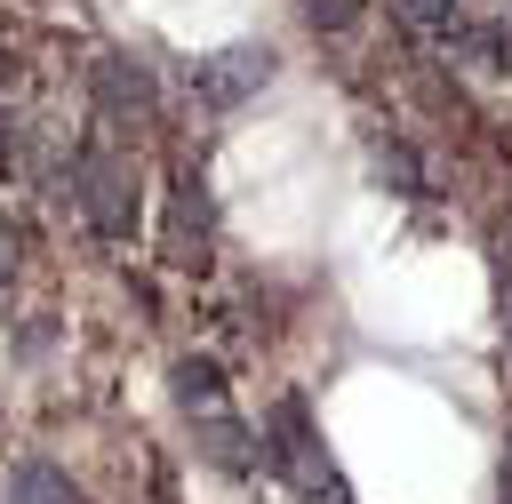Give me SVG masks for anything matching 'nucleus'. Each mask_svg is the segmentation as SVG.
Masks as SVG:
<instances>
[{
  "instance_id": "9b49d317",
  "label": "nucleus",
  "mask_w": 512,
  "mask_h": 504,
  "mask_svg": "<svg viewBox=\"0 0 512 504\" xmlns=\"http://www.w3.org/2000/svg\"><path fill=\"white\" fill-rule=\"evenodd\" d=\"M400 16H416V24H448L456 0H400Z\"/></svg>"
},
{
  "instance_id": "0eeeda50",
  "label": "nucleus",
  "mask_w": 512,
  "mask_h": 504,
  "mask_svg": "<svg viewBox=\"0 0 512 504\" xmlns=\"http://www.w3.org/2000/svg\"><path fill=\"white\" fill-rule=\"evenodd\" d=\"M168 384H176V400H184V408H216V392H224V368H216L208 352H192V360H176V376H168Z\"/></svg>"
},
{
  "instance_id": "39448f33",
  "label": "nucleus",
  "mask_w": 512,
  "mask_h": 504,
  "mask_svg": "<svg viewBox=\"0 0 512 504\" xmlns=\"http://www.w3.org/2000/svg\"><path fill=\"white\" fill-rule=\"evenodd\" d=\"M304 456H312V416H304V400H280L272 408V464L304 472Z\"/></svg>"
},
{
  "instance_id": "9d476101",
  "label": "nucleus",
  "mask_w": 512,
  "mask_h": 504,
  "mask_svg": "<svg viewBox=\"0 0 512 504\" xmlns=\"http://www.w3.org/2000/svg\"><path fill=\"white\" fill-rule=\"evenodd\" d=\"M304 8H312V24H328V32H336V24H352V16H360V0H304Z\"/></svg>"
},
{
  "instance_id": "20e7f679",
  "label": "nucleus",
  "mask_w": 512,
  "mask_h": 504,
  "mask_svg": "<svg viewBox=\"0 0 512 504\" xmlns=\"http://www.w3.org/2000/svg\"><path fill=\"white\" fill-rule=\"evenodd\" d=\"M200 456H208L216 472H248V464H256V432L232 424V416H208V424H200Z\"/></svg>"
},
{
  "instance_id": "423d86ee",
  "label": "nucleus",
  "mask_w": 512,
  "mask_h": 504,
  "mask_svg": "<svg viewBox=\"0 0 512 504\" xmlns=\"http://www.w3.org/2000/svg\"><path fill=\"white\" fill-rule=\"evenodd\" d=\"M96 96H104L112 112H120V104H128V112H144V104H152V80H144V64L104 56V64H96Z\"/></svg>"
},
{
  "instance_id": "f03ea898",
  "label": "nucleus",
  "mask_w": 512,
  "mask_h": 504,
  "mask_svg": "<svg viewBox=\"0 0 512 504\" xmlns=\"http://www.w3.org/2000/svg\"><path fill=\"white\" fill-rule=\"evenodd\" d=\"M272 48H216V56H200L192 64V88L208 96V104H240V96H256L264 80H272Z\"/></svg>"
},
{
  "instance_id": "1a4fd4ad",
  "label": "nucleus",
  "mask_w": 512,
  "mask_h": 504,
  "mask_svg": "<svg viewBox=\"0 0 512 504\" xmlns=\"http://www.w3.org/2000/svg\"><path fill=\"white\" fill-rule=\"evenodd\" d=\"M464 56H472L480 72H496V64H504V32H464Z\"/></svg>"
},
{
  "instance_id": "7ed1b4c3",
  "label": "nucleus",
  "mask_w": 512,
  "mask_h": 504,
  "mask_svg": "<svg viewBox=\"0 0 512 504\" xmlns=\"http://www.w3.org/2000/svg\"><path fill=\"white\" fill-rule=\"evenodd\" d=\"M8 504H80V488H72L48 456H24V464L8 472Z\"/></svg>"
},
{
  "instance_id": "6e6552de",
  "label": "nucleus",
  "mask_w": 512,
  "mask_h": 504,
  "mask_svg": "<svg viewBox=\"0 0 512 504\" xmlns=\"http://www.w3.org/2000/svg\"><path fill=\"white\" fill-rule=\"evenodd\" d=\"M376 176H384L392 192H416V184H424V168H416L408 144H376Z\"/></svg>"
},
{
  "instance_id": "f257e3e1",
  "label": "nucleus",
  "mask_w": 512,
  "mask_h": 504,
  "mask_svg": "<svg viewBox=\"0 0 512 504\" xmlns=\"http://www.w3.org/2000/svg\"><path fill=\"white\" fill-rule=\"evenodd\" d=\"M72 184H80V208H88V224H96L104 240H128V232H136V176H128L120 160L80 152V160H72Z\"/></svg>"
},
{
  "instance_id": "f8f14e48",
  "label": "nucleus",
  "mask_w": 512,
  "mask_h": 504,
  "mask_svg": "<svg viewBox=\"0 0 512 504\" xmlns=\"http://www.w3.org/2000/svg\"><path fill=\"white\" fill-rule=\"evenodd\" d=\"M504 504H512V464H504Z\"/></svg>"
}]
</instances>
